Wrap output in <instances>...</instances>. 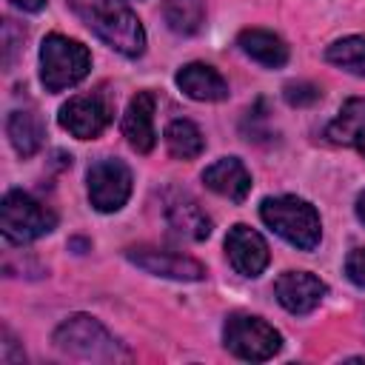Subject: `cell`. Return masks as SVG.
Returning <instances> with one entry per match:
<instances>
[{
	"instance_id": "cell-14",
	"label": "cell",
	"mask_w": 365,
	"mask_h": 365,
	"mask_svg": "<svg viewBox=\"0 0 365 365\" xmlns=\"http://www.w3.org/2000/svg\"><path fill=\"white\" fill-rule=\"evenodd\" d=\"M202 182H205V188H211L214 194H220L231 202H242L251 194V174L242 165V160H237V157H220L217 163H211L202 171Z\"/></svg>"
},
{
	"instance_id": "cell-9",
	"label": "cell",
	"mask_w": 365,
	"mask_h": 365,
	"mask_svg": "<svg viewBox=\"0 0 365 365\" xmlns=\"http://www.w3.org/2000/svg\"><path fill=\"white\" fill-rule=\"evenodd\" d=\"M125 259L134 262L137 268H143L145 274L154 277H165V279H180V282H197L205 277V265L197 262L194 257L185 254H174V251H160V248H148V245H137L125 251Z\"/></svg>"
},
{
	"instance_id": "cell-13",
	"label": "cell",
	"mask_w": 365,
	"mask_h": 365,
	"mask_svg": "<svg viewBox=\"0 0 365 365\" xmlns=\"http://www.w3.org/2000/svg\"><path fill=\"white\" fill-rule=\"evenodd\" d=\"M123 134L128 145L140 154H148L157 143L154 134V94L151 91H137L128 100V108L123 114Z\"/></svg>"
},
{
	"instance_id": "cell-25",
	"label": "cell",
	"mask_w": 365,
	"mask_h": 365,
	"mask_svg": "<svg viewBox=\"0 0 365 365\" xmlns=\"http://www.w3.org/2000/svg\"><path fill=\"white\" fill-rule=\"evenodd\" d=\"M3 365H11V362H23V354H14V336L9 328H3Z\"/></svg>"
},
{
	"instance_id": "cell-20",
	"label": "cell",
	"mask_w": 365,
	"mask_h": 365,
	"mask_svg": "<svg viewBox=\"0 0 365 365\" xmlns=\"http://www.w3.org/2000/svg\"><path fill=\"white\" fill-rule=\"evenodd\" d=\"M163 17L174 34H197L205 23V0H163Z\"/></svg>"
},
{
	"instance_id": "cell-16",
	"label": "cell",
	"mask_w": 365,
	"mask_h": 365,
	"mask_svg": "<svg viewBox=\"0 0 365 365\" xmlns=\"http://www.w3.org/2000/svg\"><path fill=\"white\" fill-rule=\"evenodd\" d=\"M325 137L336 145H354L365 157V97L345 100L334 123L325 128Z\"/></svg>"
},
{
	"instance_id": "cell-8",
	"label": "cell",
	"mask_w": 365,
	"mask_h": 365,
	"mask_svg": "<svg viewBox=\"0 0 365 365\" xmlns=\"http://www.w3.org/2000/svg\"><path fill=\"white\" fill-rule=\"evenodd\" d=\"M57 123L77 140H94L111 123V103L106 94H77L60 106Z\"/></svg>"
},
{
	"instance_id": "cell-7",
	"label": "cell",
	"mask_w": 365,
	"mask_h": 365,
	"mask_svg": "<svg viewBox=\"0 0 365 365\" xmlns=\"http://www.w3.org/2000/svg\"><path fill=\"white\" fill-rule=\"evenodd\" d=\"M88 200L97 211L114 214L131 197V168L117 157H100L88 168Z\"/></svg>"
},
{
	"instance_id": "cell-12",
	"label": "cell",
	"mask_w": 365,
	"mask_h": 365,
	"mask_svg": "<svg viewBox=\"0 0 365 365\" xmlns=\"http://www.w3.org/2000/svg\"><path fill=\"white\" fill-rule=\"evenodd\" d=\"M174 80H177V88L197 103H220L228 97L225 77L208 63H185Z\"/></svg>"
},
{
	"instance_id": "cell-17",
	"label": "cell",
	"mask_w": 365,
	"mask_h": 365,
	"mask_svg": "<svg viewBox=\"0 0 365 365\" xmlns=\"http://www.w3.org/2000/svg\"><path fill=\"white\" fill-rule=\"evenodd\" d=\"M237 46L251 60H257L265 68H282L288 63V46H285V40L279 34L268 31V29H245V31H240Z\"/></svg>"
},
{
	"instance_id": "cell-6",
	"label": "cell",
	"mask_w": 365,
	"mask_h": 365,
	"mask_svg": "<svg viewBox=\"0 0 365 365\" xmlns=\"http://www.w3.org/2000/svg\"><path fill=\"white\" fill-rule=\"evenodd\" d=\"M222 342L245 362H265L282 348L279 331L254 314H231L222 325Z\"/></svg>"
},
{
	"instance_id": "cell-26",
	"label": "cell",
	"mask_w": 365,
	"mask_h": 365,
	"mask_svg": "<svg viewBox=\"0 0 365 365\" xmlns=\"http://www.w3.org/2000/svg\"><path fill=\"white\" fill-rule=\"evenodd\" d=\"M11 6H17L23 11H40L46 6V0H11Z\"/></svg>"
},
{
	"instance_id": "cell-15",
	"label": "cell",
	"mask_w": 365,
	"mask_h": 365,
	"mask_svg": "<svg viewBox=\"0 0 365 365\" xmlns=\"http://www.w3.org/2000/svg\"><path fill=\"white\" fill-rule=\"evenodd\" d=\"M165 220H168V225L174 228L177 237L191 240V242H200V240H205L211 234V220L197 205V200H191L185 194H177V197L168 200Z\"/></svg>"
},
{
	"instance_id": "cell-21",
	"label": "cell",
	"mask_w": 365,
	"mask_h": 365,
	"mask_svg": "<svg viewBox=\"0 0 365 365\" xmlns=\"http://www.w3.org/2000/svg\"><path fill=\"white\" fill-rule=\"evenodd\" d=\"M325 60L356 77H365V37H342L331 43L325 48Z\"/></svg>"
},
{
	"instance_id": "cell-24",
	"label": "cell",
	"mask_w": 365,
	"mask_h": 365,
	"mask_svg": "<svg viewBox=\"0 0 365 365\" xmlns=\"http://www.w3.org/2000/svg\"><path fill=\"white\" fill-rule=\"evenodd\" d=\"M345 274L354 285L365 288V248H354L345 259Z\"/></svg>"
},
{
	"instance_id": "cell-10",
	"label": "cell",
	"mask_w": 365,
	"mask_h": 365,
	"mask_svg": "<svg viewBox=\"0 0 365 365\" xmlns=\"http://www.w3.org/2000/svg\"><path fill=\"white\" fill-rule=\"evenodd\" d=\"M225 254H228L231 268L242 277H259L271 262V251H268V242L262 240V234L242 222L228 228Z\"/></svg>"
},
{
	"instance_id": "cell-23",
	"label": "cell",
	"mask_w": 365,
	"mask_h": 365,
	"mask_svg": "<svg viewBox=\"0 0 365 365\" xmlns=\"http://www.w3.org/2000/svg\"><path fill=\"white\" fill-rule=\"evenodd\" d=\"M23 37L26 31L14 26V20H3V68L11 71L14 60H17V51L23 46Z\"/></svg>"
},
{
	"instance_id": "cell-2",
	"label": "cell",
	"mask_w": 365,
	"mask_h": 365,
	"mask_svg": "<svg viewBox=\"0 0 365 365\" xmlns=\"http://www.w3.org/2000/svg\"><path fill=\"white\" fill-rule=\"evenodd\" d=\"M54 348L77 356V359H91V362H125L131 354L123 348V342L94 317L88 314H74L63 319L54 328Z\"/></svg>"
},
{
	"instance_id": "cell-3",
	"label": "cell",
	"mask_w": 365,
	"mask_h": 365,
	"mask_svg": "<svg viewBox=\"0 0 365 365\" xmlns=\"http://www.w3.org/2000/svg\"><path fill=\"white\" fill-rule=\"evenodd\" d=\"M259 217L274 234H279L288 245L299 251H314L322 240L319 214L308 200H299L291 194L265 197L259 205Z\"/></svg>"
},
{
	"instance_id": "cell-11",
	"label": "cell",
	"mask_w": 365,
	"mask_h": 365,
	"mask_svg": "<svg viewBox=\"0 0 365 365\" xmlns=\"http://www.w3.org/2000/svg\"><path fill=\"white\" fill-rule=\"evenodd\" d=\"M325 294H328V285L317 274H311V271H285L274 282L277 302L288 314H297V317L311 314L322 302Z\"/></svg>"
},
{
	"instance_id": "cell-5",
	"label": "cell",
	"mask_w": 365,
	"mask_h": 365,
	"mask_svg": "<svg viewBox=\"0 0 365 365\" xmlns=\"http://www.w3.org/2000/svg\"><path fill=\"white\" fill-rule=\"evenodd\" d=\"M54 225H57V214L26 191L14 188L0 202V231H3L6 242H11V245L34 242V240L51 234Z\"/></svg>"
},
{
	"instance_id": "cell-1",
	"label": "cell",
	"mask_w": 365,
	"mask_h": 365,
	"mask_svg": "<svg viewBox=\"0 0 365 365\" xmlns=\"http://www.w3.org/2000/svg\"><path fill=\"white\" fill-rule=\"evenodd\" d=\"M68 9L88 26L106 46L123 57H140L145 48V31L140 17L120 0H66Z\"/></svg>"
},
{
	"instance_id": "cell-22",
	"label": "cell",
	"mask_w": 365,
	"mask_h": 365,
	"mask_svg": "<svg viewBox=\"0 0 365 365\" xmlns=\"http://www.w3.org/2000/svg\"><path fill=\"white\" fill-rule=\"evenodd\" d=\"M282 97L288 106H314L322 97V88L308 83V80H297V83H288L282 88Z\"/></svg>"
},
{
	"instance_id": "cell-19",
	"label": "cell",
	"mask_w": 365,
	"mask_h": 365,
	"mask_svg": "<svg viewBox=\"0 0 365 365\" xmlns=\"http://www.w3.org/2000/svg\"><path fill=\"white\" fill-rule=\"evenodd\" d=\"M163 137H165L168 154L177 157V160H194L205 148V137L197 128V123H191V120H171L165 125V134Z\"/></svg>"
},
{
	"instance_id": "cell-18",
	"label": "cell",
	"mask_w": 365,
	"mask_h": 365,
	"mask_svg": "<svg viewBox=\"0 0 365 365\" xmlns=\"http://www.w3.org/2000/svg\"><path fill=\"white\" fill-rule=\"evenodd\" d=\"M6 134L20 157H31L43 145V120L29 108H17L6 120Z\"/></svg>"
},
{
	"instance_id": "cell-27",
	"label": "cell",
	"mask_w": 365,
	"mask_h": 365,
	"mask_svg": "<svg viewBox=\"0 0 365 365\" xmlns=\"http://www.w3.org/2000/svg\"><path fill=\"white\" fill-rule=\"evenodd\" d=\"M354 208H356V220L365 225V191H359V197H356V205H354Z\"/></svg>"
},
{
	"instance_id": "cell-4",
	"label": "cell",
	"mask_w": 365,
	"mask_h": 365,
	"mask_svg": "<svg viewBox=\"0 0 365 365\" xmlns=\"http://www.w3.org/2000/svg\"><path fill=\"white\" fill-rule=\"evenodd\" d=\"M91 54L80 40L66 34H48L40 46V80L46 91H63L86 80Z\"/></svg>"
}]
</instances>
